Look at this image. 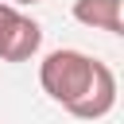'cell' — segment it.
Wrapping results in <instances>:
<instances>
[{"instance_id":"5","label":"cell","mask_w":124,"mask_h":124,"mask_svg":"<svg viewBox=\"0 0 124 124\" xmlns=\"http://www.w3.org/2000/svg\"><path fill=\"white\" fill-rule=\"evenodd\" d=\"M4 4H12V8H23V4H39V0H4Z\"/></svg>"},{"instance_id":"2","label":"cell","mask_w":124,"mask_h":124,"mask_svg":"<svg viewBox=\"0 0 124 124\" xmlns=\"http://www.w3.org/2000/svg\"><path fill=\"white\" fill-rule=\"evenodd\" d=\"M39 46H43V27L19 8H8V16L0 19V62H27L35 58Z\"/></svg>"},{"instance_id":"1","label":"cell","mask_w":124,"mask_h":124,"mask_svg":"<svg viewBox=\"0 0 124 124\" xmlns=\"http://www.w3.org/2000/svg\"><path fill=\"white\" fill-rule=\"evenodd\" d=\"M93 74H97V58H89L81 50H70V46H58L39 62V85L62 108H70L85 97V89L93 85Z\"/></svg>"},{"instance_id":"3","label":"cell","mask_w":124,"mask_h":124,"mask_svg":"<svg viewBox=\"0 0 124 124\" xmlns=\"http://www.w3.org/2000/svg\"><path fill=\"white\" fill-rule=\"evenodd\" d=\"M112 105H116V74H112V66L97 62L93 85H89V89H85V97H81L78 105H70L66 112H70V116H78V120H101V116H108V112H112Z\"/></svg>"},{"instance_id":"4","label":"cell","mask_w":124,"mask_h":124,"mask_svg":"<svg viewBox=\"0 0 124 124\" xmlns=\"http://www.w3.org/2000/svg\"><path fill=\"white\" fill-rule=\"evenodd\" d=\"M74 19L108 35H120V0H74Z\"/></svg>"}]
</instances>
